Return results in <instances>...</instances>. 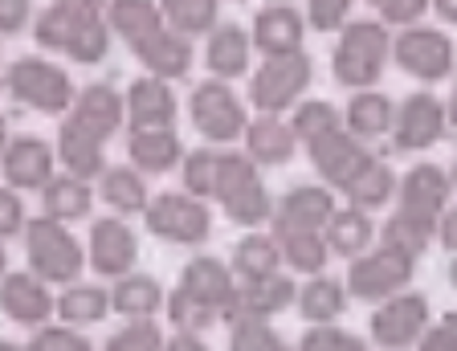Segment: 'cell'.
<instances>
[{
  "mask_svg": "<svg viewBox=\"0 0 457 351\" xmlns=\"http://www.w3.org/2000/svg\"><path fill=\"white\" fill-rule=\"evenodd\" d=\"M74 111L62 123V135H57V152H62V163H66L70 176L78 180H95L103 176V147L119 123H123V98L114 95V86H86L82 95L74 98Z\"/></svg>",
  "mask_w": 457,
  "mask_h": 351,
  "instance_id": "obj_1",
  "label": "cell"
},
{
  "mask_svg": "<svg viewBox=\"0 0 457 351\" xmlns=\"http://www.w3.org/2000/svg\"><path fill=\"white\" fill-rule=\"evenodd\" d=\"M392 38L384 21H347L335 46V82L352 86V90H368L380 82L384 62H388Z\"/></svg>",
  "mask_w": 457,
  "mask_h": 351,
  "instance_id": "obj_2",
  "label": "cell"
},
{
  "mask_svg": "<svg viewBox=\"0 0 457 351\" xmlns=\"http://www.w3.org/2000/svg\"><path fill=\"white\" fill-rule=\"evenodd\" d=\"M25 257H29V274H37L46 286H70L78 282L86 266V254L78 246V238L70 233L62 221H25Z\"/></svg>",
  "mask_w": 457,
  "mask_h": 351,
  "instance_id": "obj_3",
  "label": "cell"
},
{
  "mask_svg": "<svg viewBox=\"0 0 457 351\" xmlns=\"http://www.w3.org/2000/svg\"><path fill=\"white\" fill-rule=\"evenodd\" d=\"M212 196L225 205L228 221H237V225H245V229H257L274 213L266 188H262V176H257V163L237 152H220Z\"/></svg>",
  "mask_w": 457,
  "mask_h": 351,
  "instance_id": "obj_4",
  "label": "cell"
},
{
  "mask_svg": "<svg viewBox=\"0 0 457 351\" xmlns=\"http://www.w3.org/2000/svg\"><path fill=\"white\" fill-rule=\"evenodd\" d=\"M143 221L160 241L168 246H200L212 233V213L204 209V200L188 196V192H160L147 196L143 205Z\"/></svg>",
  "mask_w": 457,
  "mask_h": 351,
  "instance_id": "obj_5",
  "label": "cell"
},
{
  "mask_svg": "<svg viewBox=\"0 0 457 351\" xmlns=\"http://www.w3.org/2000/svg\"><path fill=\"white\" fill-rule=\"evenodd\" d=\"M4 86L12 90V98H21L37 114H66L70 103H74L70 74L54 62H46V57H17L9 74H4Z\"/></svg>",
  "mask_w": 457,
  "mask_h": 351,
  "instance_id": "obj_6",
  "label": "cell"
},
{
  "mask_svg": "<svg viewBox=\"0 0 457 351\" xmlns=\"http://www.w3.org/2000/svg\"><path fill=\"white\" fill-rule=\"evenodd\" d=\"M314 78L311 57L298 49V54H286V57H266V66L253 74L249 82V98L262 114H282L306 95V86Z\"/></svg>",
  "mask_w": 457,
  "mask_h": 351,
  "instance_id": "obj_7",
  "label": "cell"
},
{
  "mask_svg": "<svg viewBox=\"0 0 457 351\" xmlns=\"http://www.w3.org/2000/svg\"><path fill=\"white\" fill-rule=\"evenodd\" d=\"M412 270H417L412 257L380 246L376 254H360V262H352V270H347V286H343V290L355 295L360 303H384V298L409 290Z\"/></svg>",
  "mask_w": 457,
  "mask_h": 351,
  "instance_id": "obj_8",
  "label": "cell"
},
{
  "mask_svg": "<svg viewBox=\"0 0 457 351\" xmlns=\"http://www.w3.org/2000/svg\"><path fill=\"white\" fill-rule=\"evenodd\" d=\"M388 54L396 57V66L404 74L420 78V82H445L453 74V41H449L445 29L409 25L392 41Z\"/></svg>",
  "mask_w": 457,
  "mask_h": 351,
  "instance_id": "obj_9",
  "label": "cell"
},
{
  "mask_svg": "<svg viewBox=\"0 0 457 351\" xmlns=\"http://www.w3.org/2000/svg\"><path fill=\"white\" fill-rule=\"evenodd\" d=\"M449 192H453V180H449L445 168H437V163H417V168L404 176V184H400L396 217L433 238V225H437V217L445 213Z\"/></svg>",
  "mask_w": 457,
  "mask_h": 351,
  "instance_id": "obj_10",
  "label": "cell"
},
{
  "mask_svg": "<svg viewBox=\"0 0 457 351\" xmlns=\"http://www.w3.org/2000/svg\"><path fill=\"white\" fill-rule=\"evenodd\" d=\"M428 327V298L417 290H400V295L384 298L371 314V343L380 351H409L417 347L420 331Z\"/></svg>",
  "mask_w": 457,
  "mask_h": 351,
  "instance_id": "obj_11",
  "label": "cell"
},
{
  "mask_svg": "<svg viewBox=\"0 0 457 351\" xmlns=\"http://www.w3.org/2000/svg\"><path fill=\"white\" fill-rule=\"evenodd\" d=\"M188 114H192V123H196V131L209 143L241 139V131H245V123H249L241 98L233 95V86L220 82V78H212V82H204V86L192 90Z\"/></svg>",
  "mask_w": 457,
  "mask_h": 351,
  "instance_id": "obj_12",
  "label": "cell"
},
{
  "mask_svg": "<svg viewBox=\"0 0 457 351\" xmlns=\"http://www.w3.org/2000/svg\"><path fill=\"white\" fill-rule=\"evenodd\" d=\"M392 119H396L392 131L396 152H428L449 135V106L433 95H409L400 111H392Z\"/></svg>",
  "mask_w": 457,
  "mask_h": 351,
  "instance_id": "obj_13",
  "label": "cell"
},
{
  "mask_svg": "<svg viewBox=\"0 0 457 351\" xmlns=\"http://www.w3.org/2000/svg\"><path fill=\"white\" fill-rule=\"evenodd\" d=\"M306 152H311V163L319 168V176H323L331 188H339V192L352 188V180L371 163V155L363 152V143L355 139V135L339 131V127H331V131L306 139Z\"/></svg>",
  "mask_w": 457,
  "mask_h": 351,
  "instance_id": "obj_14",
  "label": "cell"
},
{
  "mask_svg": "<svg viewBox=\"0 0 457 351\" xmlns=\"http://www.w3.org/2000/svg\"><path fill=\"white\" fill-rule=\"evenodd\" d=\"M54 147L46 139H33V135H21L9 139V147L0 152V168H4V184L17 192H41L54 180Z\"/></svg>",
  "mask_w": 457,
  "mask_h": 351,
  "instance_id": "obj_15",
  "label": "cell"
},
{
  "mask_svg": "<svg viewBox=\"0 0 457 351\" xmlns=\"http://www.w3.org/2000/svg\"><path fill=\"white\" fill-rule=\"evenodd\" d=\"M95 21H103V0H54L33 25V38H37V46L66 54L70 41Z\"/></svg>",
  "mask_w": 457,
  "mask_h": 351,
  "instance_id": "obj_16",
  "label": "cell"
},
{
  "mask_svg": "<svg viewBox=\"0 0 457 351\" xmlns=\"http://www.w3.org/2000/svg\"><path fill=\"white\" fill-rule=\"evenodd\" d=\"M135 257H139V238L135 229L119 217H106L90 229V266L103 278H123L135 270Z\"/></svg>",
  "mask_w": 457,
  "mask_h": 351,
  "instance_id": "obj_17",
  "label": "cell"
},
{
  "mask_svg": "<svg viewBox=\"0 0 457 351\" xmlns=\"http://www.w3.org/2000/svg\"><path fill=\"white\" fill-rule=\"evenodd\" d=\"M0 314L21 327H46L54 314V295L37 274H4L0 278Z\"/></svg>",
  "mask_w": 457,
  "mask_h": 351,
  "instance_id": "obj_18",
  "label": "cell"
},
{
  "mask_svg": "<svg viewBox=\"0 0 457 351\" xmlns=\"http://www.w3.org/2000/svg\"><path fill=\"white\" fill-rule=\"evenodd\" d=\"M176 290H184L188 298L212 306L220 319H228V311H233V295H237L233 274H228V266L220 262V257H192L188 266H184Z\"/></svg>",
  "mask_w": 457,
  "mask_h": 351,
  "instance_id": "obj_19",
  "label": "cell"
},
{
  "mask_svg": "<svg viewBox=\"0 0 457 351\" xmlns=\"http://www.w3.org/2000/svg\"><path fill=\"white\" fill-rule=\"evenodd\" d=\"M303 38H306V21L290 4H270V9H262L253 17L249 46H257L266 57H286L303 49Z\"/></svg>",
  "mask_w": 457,
  "mask_h": 351,
  "instance_id": "obj_20",
  "label": "cell"
},
{
  "mask_svg": "<svg viewBox=\"0 0 457 351\" xmlns=\"http://www.w3.org/2000/svg\"><path fill=\"white\" fill-rule=\"evenodd\" d=\"M295 295H298L295 278H286V274H278V270H274V274L257 278V282H241L237 286L228 319H233V314H257V319H274V314H282L286 306H295ZM228 319H225V323H228Z\"/></svg>",
  "mask_w": 457,
  "mask_h": 351,
  "instance_id": "obj_21",
  "label": "cell"
},
{
  "mask_svg": "<svg viewBox=\"0 0 457 351\" xmlns=\"http://www.w3.org/2000/svg\"><path fill=\"white\" fill-rule=\"evenodd\" d=\"M127 119L131 131H155V127H171L176 123V95L163 78H139L127 95Z\"/></svg>",
  "mask_w": 457,
  "mask_h": 351,
  "instance_id": "obj_22",
  "label": "cell"
},
{
  "mask_svg": "<svg viewBox=\"0 0 457 351\" xmlns=\"http://www.w3.org/2000/svg\"><path fill=\"white\" fill-rule=\"evenodd\" d=\"M335 213V196L331 188H314V184H298L282 196L270 217H274V229H314V233H323L327 217Z\"/></svg>",
  "mask_w": 457,
  "mask_h": 351,
  "instance_id": "obj_23",
  "label": "cell"
},
{
  "mask_svg": "<svg viewBox=\"0 0 457 351\" xmlns=\"http://www.w3.org/2000/svg\"><path fill=\"white\" fill-rule=\"evenodd\" d=\"M241 139H245V155L253 163H266V168H278V163H286L290 155H295V131L278 119V114H257L253 123H245V131H241Z\"/></svg>",
  "mask_w": 457,
  "mask_h": 351,
  "instance_id": "obj_24",
  "label": "cell"
},
{
  "mask_svg": "<svg viewBox=\"0 0 457 351\" xmlns=\"http://www.w3.org/2000/svg\"><path fill=\"white\" fill-rule=\"evenodd\" d=\"M135 54H139V62L147 70H152L155 78H163V82H171V78H184L192 66V46L188 38H180L176 29H155L152 38L143 41V46H135Z\"/></svg>",
  "mask_w": 457,
  "mask_h": 351,
  "instance_id": "obj_25",
  "label": "cell"
},
{
  "mask_svg": "<svg viewBox=\"0 0 457 351\" xmlns=\"http://www.w3.org/2000/svg\"><path fill=\"white\" fill-rule=\"evenodd\" d=\"M111 295V311L123 319H155L163 311V286L152 274H123L114 278Z\"/></svg>",
  "mask_w": 457,
  "mask_h": 351,
  "instance_id": "obj_26",
  "label": "cell"
},
{
  "mask_svg": "<svg viewBox=\"0 0 457 351\" xmlns=\"http://www.w3.org/2000/svg\"><path fill=\"white\" fill-rule=\"evenodd\" d=\"M323 241H327V254L360 257L376 241V225L368 221L363 209H335L323 225Z\"/></svg>",
  "mask_w": 457,
  "mask_h": 351,
  "instance_id": "obj_27",
  "label": "cell"
},
{
  "mask_svg": "<svg viewBox=\"0 0 457 351\" xmlns=\"http://www.w3.org/2000/svg\"><path fill=\"white\" fill-rule=\"evenodd\" d=\"M41 205H46V217L49 221H62V225H70V221H82L90 217V209H95V192H90V184L78 180V176H54V180L41 188Z\"/></svg>",
  "mask_w": 457,
  "mask_h": 351,
  "instance_id": "obj_28",
  "label": "cell"
},
{
  "mask_svg": "<svg viewBox=\"0 0 457 351\" xmlns=\"http://www.w3.org/2000/svg\"><path fill=\"white\" fill-rule=\"evenodd\" d=\"M54 314L66 327H95L111 314V295H106L103 286L70 282L66 290L54 298Z\"/></svg>",
  "mask_w": 457,
  "mask_h": 351,
  "instance_id": "obj_29",
  "label": "cell"
},
{
  "mask_svg": "<svg viewBox=\"0 0 457 351\" xmlns=\"http://www.w3.org/2000/svg\"><path fill=\"white\" fill-rule=\"evenodd\" d=\"M249 38L245 29L237 25H212L209 29V49H204V62H209V70L225 82V78H241L249 66Z\"/></svg>",
  "mask_w": 457,
  "mask_h": 351,
  "instance_id": "obj_30",
  "label": "cell"
},
{
  "mask_svg": "<svg viewBox=\"0 0 457 351\" xmlns=\"http://www.w3.org/2000/svg\"><path fill=\"white\" fill-rule=\"evenodd\" d=\"M135 168L139 171H168L184 160L180 135L171 127H155V131H131V143H127Z\"/></svg>",
  "mask_w": 457,
  "mask_h": 351,
  "instance_id": "obj_31",
  "label": "cell"
},
{
  "mask_svg": "<svg viewBox=\"0 0 457 351\" xmlns=\"http://www.w3.org/2000/svg\"><path fill=\"white\" fill-rule=\"evenodd\" d=\"M295 303L306 323H335V319L347 311V290H343L339 278L311 274V282L295 295Z\"/></svg>",
  "mask_w": 457,
  "mask_h": 351,
  "instance_id": "obj_32",
  "label": "cell"
},
{
  "mask_svg": "<svg viewBox=\"0 0 457 351\" xmlns=\"http://www.w3.org/2000/svg\"><path fill=\"white\" fill-rule=\"evenodd\" d=\"M270 238L278 241V254H282L286 266H295L298 274H323L327 257H331L323 233H314V229H274Z\"/></svg>",
  "mask_w": 457,
  "mask_h": 351,
  "instance_id": "obj_33",
  "label": "cell"
},
{
  "mask_svg": "<svg viewBox=\"0 0 457 351\" xmlns=\"http://www.w3.org/2000/svg\"><path fill=\"white\" fill-rule=\"evenodd\" d=\"M392 98L376 95V90H360V95L347 103L343 111V123H347V135L355 139H380V135L392 131Z\"/></svg>",
  "mask_w": 457,
  "mask_h": 351,
  "instance_id": "obj_34",
  "label": "cell"
},
{
  "mask_svg": "<svg viewBox=\"0 0 457 351\" xmlns=\"http://www.w3.org/2000/svg\"><path fill=\"white\" fill-rule=\"evenodd\" d=\"M282 266V254H278V241L270 233H245L233 249V274L241 282H257V278L274 274Z\"/></svg>",
  "mask_w": 457,
  "mask_h": 351,
  "instance_id": "obj_35",
  "label": "cell"
},
{
  "mask_svg": "<svg viewBox=\"0 0 457 351\" xmlns=\"http://www.w3.org/2000/svg\"><path fill=\"white\" fill-rule=\"evenodd\" d=\"M111 25L127 38V46H143L155 29H163V17L152 0H114L111 4Z\"/></svg>",
  "mask_w": 457,
  "mask_h": 351,
  "instance_id": "obj_36",
  "label": "cell"
},
{
  "mask_svg": "<svg viewBox=\"0 0 457 351\" xmlns=\"http://www.w3.org/2000/svg\"><path fill=\"white\" fill-rule=\"evenodd\" d=\"M347 196H352V209H363V213L380 209V205H388V200L396 196V176H392L388 163H380L376 155H371V163L352 180Z\"/></svg>",
  "mask_w": 457,
  "mask_h": 351,
  "instance_id": "obj_37",
  "label": "cell"
},
{
  "mask_svg": "<svg viewBox=\"0 0 457 351\" xmlns=\"http://www.w3.org/2000/svg\"><path fill=\"white\" fill-rule=\"evenodd\" d=\"M217 9H220V0H160V17H168V25L180 38L209 33L217 25Z\"/></svg>",
  "mask_w": 457,
  "mask_h": 351,
  "instance_id": "obj_38",
  "label": "cell"
},
{
  "mask_svg": "<svg viewBox=\"0 0 457 351\" xmlns=\"http://www.w3.org/2000/svg\"><path fill=\"white\" fill-rule=\"evenodd\" d=\"M103 200L111 205L114 213H143V205H147V184H143V176L135 168H111L103 171Z\"/></svg>",
  "mask_w": 457,
  "mask_h": 351,
  "instance_id": "obj_39",
  "label": "cell"
},
{
  "mask_svg": "<svg viewBox=\"0 0 457 351\" xmlns=\"http://www.w3.org/2000/svg\"><path fill=\"white\" fill-rule=\"evenodd\" d=\"M228 327H233V335H228V351H295L274 327H270V319H257V314H233Z\"/></svg>",
  "mask_w": 457,
  "mask_h": 351,
  "instance_id": "obj_40",
  "label": "cell"
},
{
  "mask_svg": "<svg viewBox=\"0 0 457 351\" xmlns=\"http://www.w3.org/2000/svg\"><path fill=\"white\" fill-rule=\"evenodd\" d=\"M163 306H168L171 327H180V331H188V335L209 331V327L220 323V314L212 311V306H204V303H196V298H188L184 290H171V295L163 298Z\"/></svg>",
  "mask_w": 457,
  "mask_h": 351,
  "instance_id": "obj_41",
  "label": "cell"
},
{
  "mask_svg": "<svg viewBox=\"0 0 457 351\" xmlns=\"http://www.w3.org/2000/svg\"><path fill=\"white\" fill-rule=\"evenodd\" d=\"M331 127H339V111H335L331 103H323V98H306V103H295V119H290V131H295V139H314V135L331 131Z\"/></svg>",
  "mask_w": 457,
  "mask_h": 351,
  "instance_id": "obj_42",
  "label": "cell"
},
{
  "mask_svg": "<svg viewBox=\"0 0 457 351\" xmlns=\"http://www.w3.org/2000/svg\"><path fill=\"white\" fill-rule=\"evenodd\" d=\"M160 347H163V331L155 327V319H127V327L114 331L103 351H160Z\"/></svg>",
  "mask_w": 457,
  "mask_h": 351,
  "instance_id": "obj_43",
  "label": "cell"
},
{
  "mask_svg": "<svg viewBox=\"0 0 457 351\" xmlns=\"http://www.w3.org/2000/svg\"><path fill=\"white\" fill-rule=\"evenodd\" d=\"M217 163H220V152H212V147H200V152L184 155V188H188V196H212Z\"/></svg>",
  "mask_w": 457,
  "mask_h": 351,
  "instance_id": "obj_44",
  "label": "cell"
},
{
  "mask_svg": "<svg viewBox=\"0 0 457 351\" xmlns=\"http://www.w3.org/2000/svg\"><path fill=\"white\" fill-rule=\"evenodd\" d=\"M25 351H95V343L74 327H33V339Z\"/></svg>",
  "mask_w": 457,
  "mask_h": 351,
  "instance_id": "obj_45",
  "label": "cell"
},
{
  "mask_svg": "<svg viewBox=\"0 0 457 351\" xmlns=\"http://www.w3.org/2000/svg\"><path fill=\"white\" fill-rule=\"evenodd\" d=\"M380 246H388V249H396V254H404V257H412V262H417V257L425 254V246H428V233L404 225L400 217H392L388 225H384V233H380Z\"/></svg>",
  "mask_w": 457,
  "mask_h": 351,
  "instance_id": "obj_46",
  "label": "cell"
},
{
  "mask_svg": "<svg viewBox=\"0 0 457 351\" xmlns=\"http://www.w3.org/2000/svg\"><path fill=\"white\" fill-rule=\"evenodd\" d=\"M106 49H111V33H106L103 21H95V25H86L82 33L70 41L66 54L74 57V62H82V66H90V62H103Z\"/></svg>",
  "mask_w": 457,
  "mask_h": 351,
  "instance_id": "obj_47",
  "label": "cell"
},
{
  "mask_svg": "<svg viewBox=\"0 0 457 351\" xmlns=\"http://www.w3.org/2000/svg\"><path fill=\"white\" fill-rule=\"evenodd\" d=\"M352 4L355 0H306V17L319 33H335V29L347 25V17H352Z\"/></svg>",
  "mask_w": 457,
  "mask_h": 351,
  "instance_id": "obj_48",
  "label": "cell"
},
{
  "mask_svg": "<svg viewBox=\"0 0 457 351\" xmlns=\"http://www.w3.org/2000/svg\"><path fill=\"white\" fill-rule=\"evenodd\" d=\"M21 229H25V200L17 196V188L0 184V241L17 238Z\"/></svg>",
  "mask_w": 457,
  "mask_h": 351,
  "instance_id": "obj_49",
  "label": "cell"
},
{
  "mask_svg": "<svg viewBox=\"0 0 457 351\" xmlns=\"http://www.w3.org/2000/svg\"><path fill=\"white\" fill-rule=\"evenodd\" d=\"M368 4H376L384 25H417L428 9V0H368Z\"/></svg>",
  "mask_w": 457,
  "mask_h": 351,
  "instance_id": "obj_50",
  "label": "cell"
},
{
  "mask_svg": "<svg viewBox=\"0 0 457 351\" xmlns=\"http://www.w3.org/2000/svg\"><path fill=\"white\" fill-rule=\"evenodd\" d=\"M417 351H457V327L453 314H445L437 327H425L417 339Z\"/></svg>",
  "mask_w": 457,
  "mask_h": 351,
  "instance_id": "obj_51",
  "label": "cell"
},
{
  "mask_svg": "<svg viewBox=\"0 0 457 351\" xmlns=\"http://www.w3.org/2000/svg\"><path fill=\"white\" fill-rule=\"evenodd\" d=\"M33 17V0H0V38H12Z\"/></svg>",
  "mask_w": 457,
  "mask_h": 351,
  "instance_id": "obj_52",
  "label": "cell"
},
{
  "mask_svg": "<svg viewBox=\"0 0 457 351\" xmlns=\"http://www.w3.org/2000/svg\"><path fill=\"white\" fill-rule=\"evenodd\" d=\"M343 339V327H331V323H311V331L298 339V351H335Z\"/></svg>",
  "mask_w": 457,
  "mask_h": 351,
  "instance_id": "obj_53",
  "label": "cell"
},
{
  "mask_svg": "<svg viewBox=\"0 0 457 351\" xmlns=\"http://www.w3.org/2000/svg\"><path fill=\"white\" fill-rule=\"evenodd\" d=\"M160 351H209L204 343L196 339V335H188V331H180L176 339H163V347Z\"/></svg>",
  "mask_w": 457,
  "mask_h": 351,
  "instance_id": "obj_54",
  "label": "cell"
},
{
  "mask_svg": "<svg viewBox=\"0 0 457 351\" xmlns=\"http://www.w3.org/2000/svg\"><path fill=\"white\" fill-rule=\"evenodd\" d=\"M428 4L437 9V17L445 21V25H453V21H457V4H453V0H428Z\"/></svg>",
  "mask_w": 457,
  "mask_h": 351,
  "instance_id": "obj_55",
  "label": "cell"
},
{
  "mask_svg": "<svg viewBox=\"0 0 457 351\" xmlns=\"http://www.w3.org/2000/svg\"><path fill=\"white\" fill-rule=\"evenodd\" d=\"M335 351H368V343H363L360 335H347V331H343V339H339V347H335Z\"/></svg>",
  "mask_w": 457,
  "mask_h": 351,
  "instance_id": "obj_56",
  "label": "cell"
},
{
  "mask_svg": "<svg viewBox=\"0 0 457 351\" xmlns=\"http://www.w3.org/2000/svg\"><path fill=\"white\" fill-rule=\"evenodd\" d=\"M4 147H9V119L0 114V152H4Z\"/></svg>",
  "mask_w": 457,
  "mask_h": 351,
  "instance_id": "obj_57",
  "label": "cell"
},
{
  "mask_svg": "<svg viewBox=\"0 0 457 351\" xmlns=\"http://www.w3.org/2000/svg\"><path fill=\"white\" fill-rule=\"evenodd\" d=\"M9 274V254H4V241H0V278Z\"/></svg>",
  "mask_w": 457,
  "mask_h": 351,
  "instance_id": "obj_58",
  "label": "cell"
},
{
  "mask_svg": "<svg viewBox=\"0 0 457 351\" xmlns=\"http://www.w3.org/2000/svg\"><path fill=\"white\" fill-rule=\"evenodd\" d=\"M0 351H25L21 343H0Z\"/></svg>",
  "mask_w": 457,
  "mask_h": 351,
  "instance_id": "obj_59",
  "label": "cell"
},
{
  "mask_svg": "<svg viewBox=\"0 0 457 351\" xmlns=\"http://www.w3.org/2000/svg\"><path fill=\"white\" fill-rule=\"evenodd\" d=\"M0 86H4V74H0Z\"/></svg>",
  "mask_w": 457,
  "mask_h": 351,
  "instance_id": "obj_60",
  "label": "cell"
},
{
  "mask_svg": "<svg viewBox=\"0 0 457 351\" xmlns=\"http://www.w3.org/2000/svg\"><path fill=\"white\" fill-rule=\"evenodd\" d=\"M278 4H282V0H278Z\"/></svg>",
  "mask_w": 457,
  "mask_h": 351,
  "instance_id": "obj_61",
  "label": "cell"
}]
</instances>
